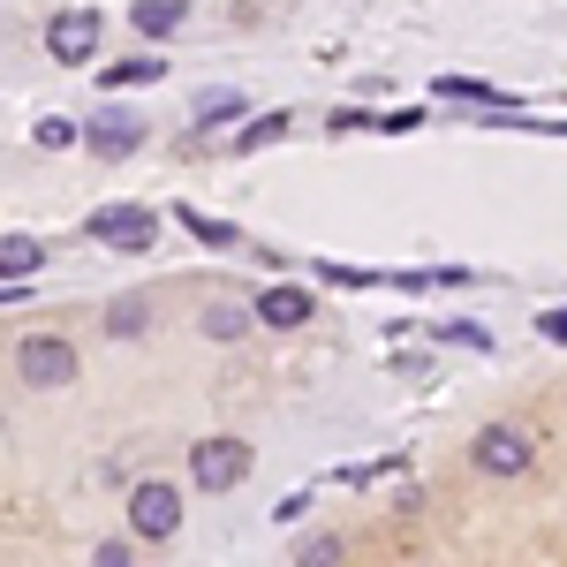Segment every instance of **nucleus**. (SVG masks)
Returning a JSON list of instances; mask_svg holds the SVG:
<instances>
[{"mask_svg": "<svg viewBox=\"0 0 567 567\" xmlns=\"http://www.w3.org/2000/svg\"><path fill=\"white\" fill-rule=\"evenodd\" d=\"M470 454H477L484 477H523L529 454H537V439H529L523 424H484V432L470 439Z\"/></svg>", "mask_w": 567, "mask_h": 567, "instance_id": "1", "label": "nucleus"}, {"mask_svg": "<svg viewBox=\"0 0 567 567\" xmlns=\"http://www.w3.org/2000/svg\"><path fill=\"white\" fill-rule=\"evenodd\" d=\"M189 477L205 484V492H235V484L250 477V446L243 439H197L189 446Z\"/></svg>", "mask_w": 567, "mask_h": 567, "instance_id": "2", "label": "nucleus"}, {"mask_svg": "<svg viewBox=\"0 0 567 567\" xmlns=\"http://www.w3.org/2000/svg\"><path fill=\"white\" fill-rule=\"evenodd\" d=\"M91 243H106V250H152L159 243V219L144 213V205H106V213L84 219Z\"/></svg>", "mask_w": 567, "mask_h": 567, "instance_id": "3", "label": "nucleus"}, {"mask_svg": "<svg viewBox=\"0 0 567 567\" xmlns=\"http://www.w3.org/2000/svg\"><path fill=\"white\" fill-rule=\"evenodd\" d=\"M130 529H136V537H152V545H167V537L182 529V492H175V484H159V477L136 484V492H130Z\"/></svg>", "mask_w": 567, "mask_h": 567, "instance_id": "4", "label": "nucleus"}, {"mask_svg": "<svg viewBox=\"0 0 567 567\" xmlns=\"http://www.w3.org/2000/svg\"><path fill=\"white\" fill-rule=\"evenodd\" d=\"M45 53H53L61 69H84L91 53H99V16H91V8H69V16H53V23H45Z\"/></svg>", "mask_w": 567, "mask_h": 567, "instance_id": "5", "label": "nucleus"}, {"mask_svg": "<svg viewBox=\"0 0 567 567\" xmlns=\"http://www.w3.org/2000/svg\"><path fill=\"white\" fill-rule=\"evenodd\" d=\"M16 379H31V386H69V379H76V349L53 341V333H39V341L16 349Z\"/></svg>", "mask_w": 567, "mask_h": 567, "instance_id": "6", "label": "nucleus"}, {"mask_svg": "<svg viewBox=\"0 0 567 567\" xmlns=\"http://www.w3.org/2000/svg\"><path fill=\"white\" fill-rule=\"evenodd\" d=\"M258 318L288 333V326H303V318H310V296H303V288H265V296H258Z\"/></svg>", "mask_w": 567, "mask_h": 567, "instance_id": "7", "label": "nucleus"}, {"mask_svg": "<svg viewBox=\"0 0 567 567\" xmlns=\"http://www.w3.org/2000/svg\"><path fill=\"white\" fill-rule=\"evenodd\" d=\"M182 16H189V0H136V8H130V23L144 31V39H167Z\"/></svg>", "mask_w": 567, "mask_h": 567, "instance_id": "8", "label": "nucleus"}, {"mask_svg": "<svg viewBox=\"0 0 567 567\" xmlns=\"http://www.w3.org/2000/svg\"><path fill=\"white\" fill-rule=\"evenodd\" d=\"M91 152H106V159H130V152H136V122H122V114L91 122Z\"/></svg>", "mask_w": 567, "mask_h": 567, "instance_id": "9", "label": "nucleus"}, {"mask_svg": "<svg viewBox=\"0 0 567 567\" xmlns=\"http://www.w3.org/2000/svg\"><path fill=\"white\" fill-rule=\"evenodd\" d=\"M439 99H470V106H507V91H492L484 76H432Z\"/></svg>", "mask_w": 567, "mask_h": 567, "instance_id": "10", "label": "nucleus"}, {"mask_svg": "<svg viewBox=\"0 0 567 567\" xmlns=\"http://www.w3.org/2000/svg\"><path fill=\"white\" fill-rule=\"evenodd\" d=\"M250 318H258V303H250V310H243V303H205V318H197V326H205L213 341H235Z\"/></svg>", "mask_w": 567, "mask_h": 567, "instance_id": "11", "label": "nucleus"}, {"mask_svg": "<svg viewBox=\"0 0 567 567\" xmlns=\"http://www.w3.org/2000/svg\"><path fill=\"white\" fill-rule=\"evenodd\" d=\"M182 227H189L205 250H235V227H227V219H213V213H197V205H182Z\"/></svg>", "mask_w": 567, "mask_h": 567, "instance_id": "12", "label": "nucleus"}, {"mask_svg": "<svg viewBox=\"0 0 567 567\" xmlns=\"http://www.w3.org/2000/svg\"><path fill=\"white\" fill-rule=\"evenodd\" d=\"M39 243H31V235H8V243H0V272H39Z\"/></svg>", "mask_w": 567, "mask_h": 567, "instance_id": "13", "label": "nucleus"}, {"mask_svg": "<svg viewBox=\"0 0 567 567\" xmlns=\"http://www.w3.org/2000/svg\"><path fill=\"white\" fill-rule=\"evenodd\" d=\"M31 136H39V152H69V144H76V122H61V114H45V122H39Z\"/></svg>", "mask_w": 567, "mask_h": 567, "instance_id": "14", "label": "nucleus"}, {"mask_svg": "<svg viewBox=\"0 0 567 567\" xmlns=\"http://www.w3.org/2000/svg\"><path fill=\"white\" fill-rule=\"evenodd\" d=\"M152 76H167V69H159V61H114V69H106V84L122 91V84H152Z\"/></svg>", "mask_w": 567, "mask_h": 567, "instance_id": "15", "label": "nucleus"}, {"mask_svg": "<svg viewBox=\"0 0 567 567\" xmlns=\"http://www.w3.org/2000/svg\"><path fill=\"white\" fill-rule=\"evenodd\" d=\"M280 130H288V114H258V122H250V130L235 136V144H243V152H258V144H272Z\"/></svg>", "mask_w": 567, "mask_h": 567, "instance_id": "16", "label": "nucleus"}, {"mask_svg": "<svg viewBox=\"0 0 567 567\" xmlns=\"http://www.w3.org/2000/svg\"><path fill=\"white\" fill-rule=\"evenodd\" d=\"M227 114H235V99H227V91H213V99H197V122H227Z\"/></svg>", "mask_w": 567, "mask_h": 567, "instance_id": "17", "label": "nucleus"}, {"mask_svg": "<svg viewBox=\"0 0 567 567\" xmlns=\"http://www.w3.org/2000/svg\"><path fill=\"white\" fill-rule=\"evenodd\" d=\"M537 333H545V341H567V303L545 310V318H537Z\"/></svg>", "mask_w": 567, "mask_h": 567, "instance_id": "18", "label": "nucleus"}, {"mask_svg": "<svg viewBox=\"0 0 567 567\" xmlns=\"http://www.w3.org/2000/svg\"><path fill=\"white\" fill-rule=\"evenodd\" d=\"M136 326H144V310H136V303H114V333H122V341H130Z\"/></svg>", "mask_w": 567, "mask_h": 567, "instance_id": "19", "label": "nucleus"}]
</instances>
